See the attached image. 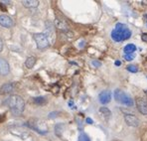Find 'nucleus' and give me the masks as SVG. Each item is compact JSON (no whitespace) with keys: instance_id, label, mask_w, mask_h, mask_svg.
I'll return each instance as SVG.
<instances>
[{"instance_id":"10","label":"nucleus","mask_w":147,"mask_h":141,"mask_svg":"<svg viewBox=\"0 0 147 141\" xmlns=\"http://www.w3.org/2000/svg\"><path fill=\"white\" fill-rule=\"evenodd\" d=\"M13 20L10 18L9 16L5 14H2L0 15V25L4 28H11L13 26Z\"/></svg>"},{"instance_id":"4","label":"nucleus","mask_w":147,"mask_h":141,"mask_svg":"<svg viewBox=\"0 0 147 141\" xmlns=\"http://www.w3.org/2000/svg\"><path fill=\"white\" fill-rule=\"evenodd\" d=\"M26 125H28L30 128L35 130V131H37L40 134H46L48 132V129H47L45 123L43 121L39 120V119H32V120L28 121L26 123Z\"/></svg>"},{"instance_id":"11","label":"nucleus","mask_w":147,"mask_h":141,"mask_svg":"<svg viewBox=\"0 0 147 141\" xmlns=\"http://www.w3.org/2000/svg\"><path fill=\"white\" fill-rule=\"evenodd\" d=\"M10 72V66L5 59L0 58V76H7Z\"/></svg>"},{"instance_id":"5","label":"nucleus","mask_w":147,"mask_h":141,"mask_svg":"<svg viewBox=\"0 0 147 141\" xmlns=\"http://www.w3.org/2000/svg\"><path fill=\"white\" fill-rule=\"evenodd\" d=\"M34 40H35L37 47L40 50L47 49L50 46V39L45 33H36L34 34Z\"/></svg>"},{"instance_id":"9","label":"nucleus","mask_w":147,"mask_h":141,"mask_svg":"<svg viewBox=\"0 0 147 141\" xmlns=\"http://www.w3.org/2000/svg\"><path fill=\"white\" fill-rule=\"evenodd\" d=\"M98 99L102 105L109 103L110 101H111V92L110 90H102L98 95Z\"/></svg>"},{"instance_id":"14","label":"nucleus","mask_w":147,"mask_h":141,"mask_svg":"<svg viewBox=\"0 0 147 141\" xmlns=\"http://www.w3.org/2000/svg\"><path fill=\"white\" fill-rule=\"evenodd\" d=\"M12 133L14 134V135L19 136L21 139L24 140V141H33V137H32L28 132H14V131H12Z\"/></svg>"},{"instance_id":"18","label":"nucleus","mask_w":147,"mask_h":141,"mask_svg":"<svg viewBox=\"0 0 147 141\" xmlns=\"http://www.w3.org/2000/svg\"><path fill=\"white\" fill-rule=\"evenodd\" d=\"M33 101L36 103V105H45V103H47L46 98H45V97H43V96L34 97V98H33Z\"/></svg>"},{"instance_id":"25","label":"nucleus","mask_w":147,"mask_h":141,"mask_svg":"<svg viewBox=\"0 0 147 141\" xmlns=\"http://www.w3.org/2000/svg\"><path fill=\"white\" fill-rule=\"evenodd\" d=\"M86 123H88V124H92V123H94V120H92V118H90V117L86 118Z\"/></svg>"},{"instance_id":"15","label":"nucleus","mask_w":147,"mask_h":141,"mask_svg":"<svg viewBox=\"0 0 147 141\" xmlns=\"http://www.w3.org/2000/svg\"><path fill=\"white\" fill-rule=\"evenodd\" d=\"M136 51V46L133 44H128L124 47L123 49V52L125 53V55H130V54H133Z\"/></svg>"},{"instance_id":"29","label":"nucleus","mask_w":147,"mask_h":141,"mask_svg":"<svg viewBox=\"0 0 147 141\" xmlns=\"http://www.w3.org/2000/svg\"><path fill=\"white\" fill-rule=\"evenodd\" d=\"M114 65H115V66H120V65H121V63H120V61H115Z\"/></svg>"},{"instance_id":"1","label":"nucleus","mask_w":147,"mask_h":141,"mask_svg":"<svg viewBox=\"0 0 147 141\" xmlns=\"http://www.w3.org/2000/svg\"><path fill=\"white\" fill-rule=\"evenodd\" d=\"M7 105L9 107L10 111L14 115H20L24 112L25 109V103L24 99L20 95L13 94L8 97L7 99Z\"/></svg>"},{"instance_id":"22","label":"nucleus","mask_w":147,"mask_h":141,"mask_svg":"<svg viewBox=\"0 0 147 141\" xmlns=\"http://www.w3.org/2000/svg\"><path fill=\"white\" fill-rule=\"evenodd\" d=\"M135 58V55L134 54H130V55H125L124 56V59L126 61H132L133 59Z\"/></svg>"},{"instance_id":"16","label":"nucleus","mask_w":147,"mask_h":141,"mask_svg":"<svg viewBox=\"0 0 147 141\" xmlns=\"http://www.w3.org/2000/svg\"><path fill=\"white\" fill-rule=\"evenodd\" d=\"M35 64H36V58L33 57V56L28 57L25 62V66L27 67L28 69H32L34 66H35Z\"/></svg>"},{"instance_id":"17","label":"nucleus","mask_w":147,"mask_h":141,"mask_svg":"<svg viewBox=\"0 0 147 141\" xmlns=\"http://www.w3.org/2000/svg\"><path fill=\"white\" fill-rule=\"evenodd\" d=\"M99 112H100L105 118H109L110 116H111V111H110L107 107H105V106H102V107L99 108Z\"/></svg>"},{"instance_id":"32","label":"nucleus","mask_w":147,"mask_h":141,"mask_svg":"<svg viewBox=\"0 0 147 141\" xmlns=\"http://www.w3.org/2000/svg\"><path fill=\"white\" fill-rule=\"evenodd\" d=\"M112 141H116V140H112Z\"/></svg>"},{"instance_id":"23","label":"nucleus","mask_w":147,"mask_h":141,"mask_svg":"<svg viewBox=\"0 0 147 141\" xmlns=\"http://www.w3.org/2000/svg\"><path fill=\"white\" fill-rule=\"evenodd\" d=\"M92 65L94 67H96V68H99V67L101 66V63L99 62V61L94 60V61H92Z\"/></svg>"},{"instance_id":"20","label":"nucleus","mask_w":147,"mask_h":141,"mask_svg":"<svg viewBox=\"0 0 147 141\" xmlns=\"http://www.w3.org/2000/svg\"><path fill=\"white\" fill-rule=\"evenodd\" d=\"M78 141H90V139L86 133H81L79 136V140Z\"/></svg>"},{"instance_id":"31","label":"nucleus","mask_w":147,"mask_h":141,"mask_svg":"<svg viewBox=\"0 0 147 141\" xmlns=\"http://www.w3.org/2000/svg\"><path fill=\"white\" fill-rule=\"evenodd\" d=\"M145 18H146V20H147V15H145Z\"/></svg>"},{"instance_id":"27","label":"nucleus","mask_w":147,"mask_h":141,"mask_svg":"<svg viewBox=\"0 0 147 141\" xmlns=\"http://www.w3.org/2000/svg\"><path fill=\"white\" fill-rule=\"evenodd\" d=\"M141 39H142V41H144V42H147V34H142Z\"/></svg>"},{"instance_id":"28","label":"nucleus","mask_w":147,"mask_h":141,"mask_svg":"<svg viewBox=\"0 0 147 141\" xmlns=\"http://www.w3.org/2000/svg\"><path fill=\"white\" fill-rule=\"evenodd\" d=\"M84 46H85V41H81V44H79V47L83 48Z\"/></svg>"},{"instance_id":"30","label":"nucleus","mask_w":147,"mask_h":141,"mask_svg":"<svg viewBox=\"0 0 147 141\" xmlns=\"http://www.w3.org/2000/svg\"><path fill=\"white\" fill-rule=\"evenodd\" d=\"M69 105H70V107H74V103H73V101H69Z\"/></svg>"},{"instance_id":"21","label":"nucleus","mask_w":147,"mask_h":141,"mask_svg":"<svg viewBox=\"0 0 147 141\" xmlns=\"http://www.w3.org/2000/svg\"><path fill=\"white\" fill-rule=\"evenodd\" d=\"M127 71L131 72V73H137L138 68L135 65H129V66H127Z\"/></svg>"},{"instance_id":"26","label":"nucleus","mask_w":147,"mask_h":141,"mask_svg":"<svg viewBox=\"0 0 147 141\" xmlns=\"http://www.w3.org/2000/svg\"><path fill=\"white\" fill-rule=\"evenodd\" d=\"M2 50H3V40L0 38V53L2 52Z\"/></svg>"},{"instance_id":"13","label":"nucleus","mask_w":147,"mask_h":141,"mask_svg":"<svg viewBox=\"0 0 147 141\" xmlns=\"http://www.w3.org/2000/svg\"><path fill=\"white\" fill-rule=\"evenodd\" d=\"M21 3L26 8H36L39 5V1L37 0H23Z\"/></svg>"},{"instance_id":"7","label":"nucleus","mask_w":147,"mask_h":141,"mask_svg":"<svg viewBox=\"0 0 147 141\" xmlns=\"http://www.w3.org/2000/svg\"><path fill=\"white\" fill-rule=\"evenodd\" d=\"M124 120H125V122H126V124L131 127H138L140 124L139 119L136 117L135 115H133V114H129V113L125 114Z\"/></svg>"},{"instance_id":"19","label":"nucleus","mask_w":147,"mask_h":141,"mask_svg":"<svg viewBox=\"0 0 147 141\" xmlns=\"http://www.w3.org/2000/svg\"><path fill=\"white\" fill-rule=\"evenodd\" d=\"M63 127H64V125H63V124H57V125H56V126H55V133H56V135L62 136Z\"/></svg>"},{"instance_id":"3","label":"nucleus","mask_w":147,"mask_h":141,"mask_svg":"<svg viewBox=\"0 0 147 141\" xmlns=\"http://www.w3.org/2000/svg\"><path fill=\"white\" fill-rule=\"evenodd\" d=\"M114 98L116 101L126 106H132L133 105V99L131 98L130 95H128L126 92H122L121 90H114Z\"/></svg>"},{"instance_id":"2","label":"nucleus","mask_w":147,"mask_h":141,"mask_svg":"<svg viewBox=\"0 0 147 141\" xmlns=\"http://www.w3.org/2000/svg\"><path fill=\"white\" fill-rule=\"evenodd\" d=\"M131 36V31L128 29L125 24L117 23L115 28L111 32V38L114 42H121V41L127 40Z\"/></svg>"},{"instance_id":"12","label":"nucleus","mask_w":147,"mask_h":141,"mask_svg":"<svg viewBox=\"0 0 147 141\" xmlns=\"http://www.w3.org/2000/svg\"><path fill=\"white\" fill-rule=\"evenodd\" d=\"M55 26L58 29L62 30V31H65V32H67L69 30V26H68V24H67V22L64 20H61V19H56Z\"/></svg>"},{"instance_id":"24","label":"nucleus","mask_w":147,"mask_h":141,"mask_svg":"<svg viewBox=\"0 0 147 141\" xmlns=\"http://www.w3.org/2000/svg\"><path fill=\"white\" fill-rule=\"evenodd\" d=\"M59 114H60L59 111H53V112H51V113L49 114V118L57 117V116H59Z\"/></svg>"},{"instance_id":"6","label":"nucleus","mask_w":147,"mask_h":141,"mask_svg":"<svg viewBox=\"0 0 147 141\" xmlns=\"http://www.w3.org/2000/svg\"><path fill=\"white\" fill-rule=\"evenodd\" d=\"M136 105L139 112H141L143 115H147V98L145 97H138L136 99Z\"/></svg>"},{"instance_id":"8","label":"nucleus","mask_w":147,"mask_h":141,"mask_svg":"<svg viewBox=\"0 0 147 141\" xmlns=\"http://www.w3.org/2000/svg\"><path fill=\"white\" fill-rule=\"evenodd\" d=\"M16 88V84L15 82H6L0 88V94H10Z\"/></svg>"}]
</instances>
